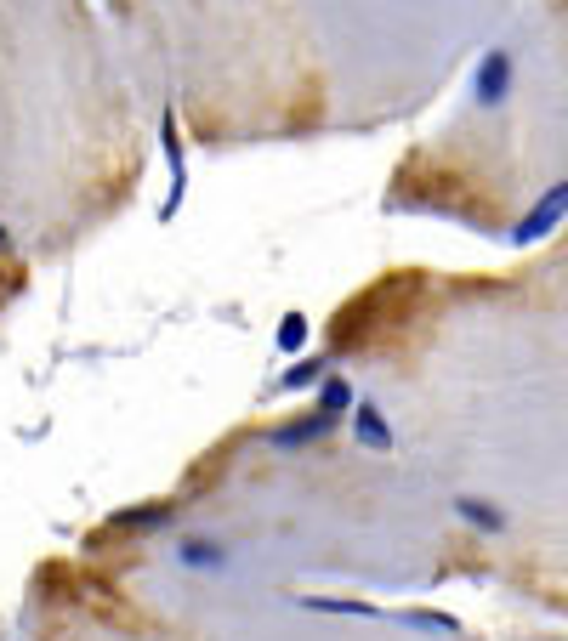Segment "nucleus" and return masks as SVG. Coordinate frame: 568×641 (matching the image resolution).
<instances>
[{"mask_svg": "<svg viewBox=\"0 0 568 641\" xmlns=\"http://www.w3.org/2000/svg\"><path fill=\"white\" fill-rule=\"evenodd\" d=\"M358 443H364V449H375V454L392 449V426L381 420V409H375V403H364V409H358Z\"/></svg>", "mask_w": 568, "mask_h": 641, "instance_id": "f257e3e1", "label": "nucleus"}]
</instances>
